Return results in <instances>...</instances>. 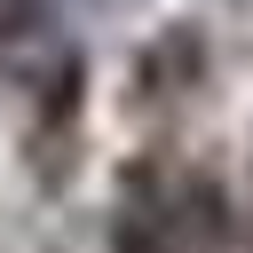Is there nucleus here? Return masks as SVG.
<instances>
[{
	"label": "nucleus",
	"mask_w": 253,
	"mask_h": 253,
	"mask_svg": "<svg viewBox=\"0 0 253 253\" xmlns=\"http://www.w3.org/2000/svg\"><path fill=\"white\" fill-rule=\"evenodd\" d=\"M111 253H229V213L206 174H150L119 213Z\"/></svg>",
	"instance_id": "nucleus-1"
}]
</instances>
